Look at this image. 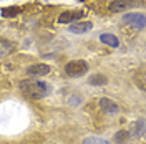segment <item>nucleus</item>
I'll return each mask as SVG.
<instances>
[{
    "mask_svg": "<svg viewBox=\"0 0 146 144\" xmlns=\"http://www.w3.org/2000/svg\"><path fill=\"white\" fill-rule=\"evenodd\" d=\"M20 91L25 96H28V98L42 99L50 93V86L46 83L38 81V80H23L20 83Z\"/></svg>",
    "mask_w": 146,
    "mask_h": 144,
    "instance_id": "nucleus-1",
    "label": "nucleus"
},
{
    "mask_svg": "<svg viewBox=\"0 0 146 144\" xmlns=\"http://www.w3.org/2000/svg\"><path fill=\"white\" fill-rule=\"evenodd\" d=\"M88 71V65L82 61V60H73V61H68L66 66H65V73L72 78H78L85 73Z\"/></svg>",
    "mask_w": 146,
    "mask_h": 144,
    "instance_id": "nucleus-2",
    "label": "nucleus"
},
{
    "mask_svg": "<svg viewBox=\"0 0 146 144\" xmlns=\"http://www.w3.org/2000/svg\"><path fill=\"white\" fill-rule=\"evenodd\" d=\"M143 2L141 0H113L110 3V12H126L129 9H135V7H141Z\"/></svg>",
    "mask_w": 146,
    "mask_h": 144,
    "instance_id": "nucleus-3",
    "label": "nucleus"
},
{
    "mask_svg": "<svg viewBox=\"0 0 146 144\" xmlns=\"http://www.w3.org/2000/svg\"><path fill=\"white\" fill-rule=\"evenodd\" d=\"M123 23H126L129 27H136L139 30H143L146 25V20L143 13H128L123 17Z\"/></svg>",
    "mask_w": 146,
    "mask_h": 144,
    "instance_id": "nucleus-4",
    "label": "nucleus"
},
{
    "mask_svg": "<svg viewBox=\"0 0 146 144\" xmlns=\"http://www.w3.org/2000/svg\"><path fill=\"white\" fill-rule=\"evenodd\" d=\"M85 12H63L60 17H58V23H73V22H78L80 18H83Z\"/></svg>",
    "mask_w": 146,
    "mask_h": 144,
    "instance_id": "nucleus-5",
    "label": "nucleus"
},
{
    "mask_svg": "<svg viewBox=\"0 0 146 144\" xmlns=\"http://www.w3.org/2000/svg\"><path fill=\"white\" fill-rule=\"evenodd\" d=\"M28 76H45L50 73V66L45 63H38V65H32L27 70Z\"/></svg>",
    "mask_w": 146,
    "mask_h": 144,
    "instance_id": "nucleus-6",
    "label": "nucleus"
},
{
    "mask_svg": "<svg viewBox=\"0 0 146 144\" xmlns=\"http://www.w3.org/2000/svg\"><path fill=\"white\" fill-rule=\"evenodd\" d=\"M100 108L105 111V113H108V114H115V113H118L119 111V106L113 101V99H108V98H101L100 99Z\"/></svg>",
    "mask_w": 146,
    "mask_h": 144,
    "instance_id": "nucleus-7",
    "label": "nucleus"
},
{
    "mask_svg": "<svg viewBox=\"0 0 146 144\" xmlns=\"http://www.w3.org/2000/svg\"><path fill=\"white\" fill-rule=\"evenodd\" d=\"M91 22H73L72 25L68 27V30L72 32V33H85V32H88L91 30Z\"/></svg>",
    "mask_w": 146,
    "mask_h": 144,
    "instance_id": "nucleus-8",
    "label": "nucleus"
},
{
    "mask_svg": "<svg viewBox=\"0 0 146 144\" xmlns=\"http://www.w3.org/2000/svg\"><path fill=\"white\" fill-rule=\"evenodd\" d=\"M100 40H101V43H105V45H108V46H113V48H116L119 45V40L113 33H101Z\"/></svg>",
    "mask_w": 146,
    "mask_h": 144,
    "instance_id": "nucleus-9",
    "label": "nucleus"
},
{
    "mask_svg": "<svg viewBox=\"0 0 146 144\" xmlns=\"http://www.w3.org/2000/svg\"><path fill=\"white\" fill-rule=\"evenodd\" d=\"M13 50H15V43L7 42V40H2V42H0V58H3V56L10 55Z\"/></svg>",
    "mask_w": 146,
    "mask_h": 144,
    "instance_id": "nucleus-10",
    "label": "nucleus"
},
{
    "mask_svg": "<svg viewBox=\"0 0 146 144\" xmlns=\"http://www.w3.org/2000/svg\"><path fill=\"white\" fill-rule=\"evenodd\" d=\"M82 144H110V143L103 137H98V136H88V137L83 139Z\"/></svg>",
    "mask_w": 146,
    "mask_h": 144,
    "instance_id": "nucleus-11",
    "label": "nucleus"
},
{
    "mask_svg": "<svg viewBox=\"0 0 146 144\" xmlns=\"http://www.w3.org/2000/svg\"><path fill=\"white\" fill-rule=\"evenodd\" d=\"M88 83L90 85H106L108 83V78L106 76H103V75H95V76H91L90 80H88Z\"/></svg>",
    "mask_w": 146,
    "mask_h": 144,
    "instance_id": "nucleus-12",
    "label": "nucleus"
},
{
    "mask_svg": "<svg viewBox=\"0 0 146 144\" xmlns=\"http://www.w3.org/2000/svg\"><path fill=\"white\" fill-rule=\"evenodd\" d=\"M20 13V9L18 7H7V9H2V17H15Z\"/></svg>",
    "mask_w": 146,
    "mask_h": 144,
    "instance_id": "nucleus-13",
    "label": "nucleus"
},
{
    "mask_svg": "<svg viewBox=\"0 0 146 144\" xmlns=\"http://www.w3.org/2000/svg\"><path fill=\"white\" fill-rule=\"evenodd\" d=\"M129 139V133L128 131H118L116 134H115V141L118 144H125Z\"/></svg>",
    "mask_w": 146,
    "mask_h": 144,
    "instance_id": "nucleus-14",
    "label": "nucleus"
}]
</instances>
